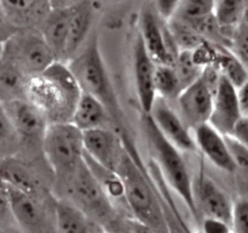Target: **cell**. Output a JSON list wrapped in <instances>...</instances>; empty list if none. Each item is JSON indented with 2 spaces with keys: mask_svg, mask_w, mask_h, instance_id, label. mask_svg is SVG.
Listing matches in <instances>:
<instances>
[{
  "mask_svg": "<svg viewBox=\"0 0 248 233\" xmlns=\"http://www.w3.org/2000/svg\"><path fill=\"white\" fill-rule=\"evenodd\" d=\"M248 26L247 17L241 21V23L234 29L229 39V49L242 63L247 66L248 61Z\"/></svg>",
  "mask_w": 248,
  "mask_h": 233,
  "instance_id": "cell-31",
  "label": "cell"
},
{
  "mask_svg": "<svg viewBox=\"0 0 248 233\" xmlns=\"http://www.w3.org/2000/svg\"><path fill=\"white\" fill-rule=\"evenodd\" d=\"M215 0H181L172 17L199 29L213 17Z\"/></svg>",
  "mask_w": 248,
  "mask_h": 233,
  "instance_id": "cell-27",
  "label": "cell"
},
{
  "mask_svg": "<svg viewBox=\"0 0 248 233\" xmlns=\"http://www.w3.org/2000/svg\"><path fill=\"white\" fill-rule=\"evenodd\" d=\"M181 0H154L155 10L164 21L171 18Z\"/></svg>",
  "mask_w": 248,
  "mask_h": 233,
  "instance_id": "cell-36",
  "label": "cell"
},
{
  "mask_svg": "<svg viewBox=\"0 0 248 233\" xmlns=\"http://www.w3.org/2000/svg\"><path fill=\"white\" fill-rule=\"evenodd\" d=\"M16 31V27H14L9 21H7L4 12H2L1 7H0V43H4V41L6 40L10 35H12Z\"/></svg>",
  "mask_w": 248,
  "mask_h": 233,
  "instance_id": "cell-40",
  "label": "cell"
},
{
  "mask_svg": "<svg viewBox=\"0 0 248 233\" xmlns=\"http://www.w3.org/2000/svg\"><path fill=\"white\" fill-rule=\"evenodd\" d=\"M29 78L14 63L0 56V102L9 103L26 99Z\"/></svg>",
  "mask_w": 248,
  "mask_h": 233,
  "instance_id": "cell-25",
  "label": "cell"
},
{
  "mask_svg": "<svg viewBox=\"0 0 248 233\" xmlns=\"http://www.w3.org/2000/svg\"><path fill=\"white\" fill-rule=\"evenodd\" d=\"M193 133L196 148L216 167L225 172L236 171V165L230 154L224 135L216 130L210 123L196 126Z\"/></svg>",
  "mask_w": 248,
  "mask_h": 233,
  "instance_id": "cell-17",
  "label": "cell"
},
{
  "mask_svg": "<svg viewBox=\"0 0 248 233\" xmlns=\"http://www.w3.org/2000/svg\"><path fill=\"white\" fill-rule=\"evenodd\" d=\"M219 75L215 66H207L203 68L200 77L184 87L176 99L178 106L177 113L191 130L201 124L208 123L212 111L213 92Z\"/></svg>",
  "mask_w": 248,
  "mask_h": 233,
  "instance_id": "cell-8",
  "label": "cell"
},
{
  "mask_svg": "<svg viewBox=\"0 0 248 233\" xmlns=\"http://www.w3.org/2000/svg\"><path fill=\"white\" fill-rule=\"evenodd\" d=\"M230 137L235 138V140L240 141V142L245 143L247 145V141H248V119L247 116H242L235 126L232 128V133H230Z\"/></svg>",
  "mask_w": 248,
  "mask_h": 233,
  "instance_id": "cell-37",
  "label": "cell"
},
{
  "mask_svg": "<svg viewBox=\"0 0 248 233\" xmlns=\"http://www.w3.org/2000/svg\"><path fill=\"white\" fill-rule=\"evenodd\" d=\"M225 140H227V145L228 148H229L230 154H232V160H234L235 165H236V169L246 171L248 166L247 145L230 137V136H225Z\"/></svg>",
  "mask_w": 248,
  "mask_h": 233,
  "instance_id": "cell-34",
  "label": "cell"
},
{
  "mask_svg": "<svg viewBox=\"0 0 248 233\" xmlns=\"http://www.w3.org/2000/svg\"><path fill=\"white\" fill-rule=\"evenodd\" d=\"M72 121L79 130L86 131L98 128H111L113 119L102 102L81 92L72 116Z\"/></svg>",
  "mask_w": 248,
  "mask_h": 233,
  "instance_id": "cell-23",
  "label": "cell"
},
{
  "mask_svg": "<svg viewBox=\"0 0 248 233\" xmlns=\"http://www.w3.org/2000/svg\"><path fill=\"white\" fill-rule=\"evenodd\" d=\"M53 222L56 233H101L104 231L98 222L67 199H58L55 203Z\"/></svg>",
  "mask_w": 248,
  "mask_h": 233,
  "instance_id": "cell-20",
  "label": "cell"
},
{
  "mask_svg": "<svg viewBox=\"0 0 248 233\" xmlns=\"http://www.w3.org/2000/svg\"><path fill=\"white\" fill-rule=\"evenodd\" d=\"M82 143L87 157L113 171H116L126 150L121 133L114 128L82 131Z\"/></svg>",
  "mask_w": 248,
  "mask_h": 233,
  "instance_id": "cell-11",
  "label": "cell"
},
{
  "mask_svg": "<svg viewBox=\"0 0 248 233\" xmlns=\"http://www.w3.org/2000/svg\"><path fill=\"white\" fill-rule=\"evenodd\" d=\"M142 126L153 154V162L162 179L186 204L195 218L199 217L193 197V177L182 157V152L164 137L149 114H143Z\"/></svg>",
  "mask_w": 248,
  "mask_h": 233,
  "instance_id": "cell-4",
  "label": "cell"
},
{
  "mask_svg": "<svg viewBox=\"0 0 248 233\" xmlns=\"http://www.w3.org/2000/svg\"><path fill=\"white\" fill-rule=\"evenodd\" d=\"M248 0H215L213 2V18L220 33L228 40L234 29L247 17Z\"/></svg>",
  "mask_w": 248,
  "mask_h": 233,
  "instance_id": "cell-24",
  "label": "cell"
},
{
  "mask_svg": "<svg viewBox=\"0 0 248 233\" xmlns=\"http://www.w3.org/2000/svg\"><path fill=\"white\" fill-rule=\"evenodd\" d=\"M121 136L126 150L115 172L123 182L124 201L131 210L133 220L167 231L160 199L147 166L130 138L124 133Z\"/></svg>",
  "mask_w": 248,
  "mask_h": 233,
  "instance_id": "cell-2",
  "label": "cell"
},
{
  "mask_svg": "<svg viewBox=\"0 0 248 233\" xmlns=\"http://www.w3.org/2000/svg\"><path fill=\"white\" fill-rule=\"evenodd\" d=\"M202 233H232V226L229 222L216 217L202 218Z\"/></svg>",
  "mask_w": 248,
  "mask_h": 233,
  "instance_id": "cell-35",
  "label": "cell"
},
{
  "mask_svg": "<svg viewBox=\"0 0 248 233\" xmlns=\"http://www.w3.org/2000/svg\"><path fill=\"white\" fill-rule=\"evenodd\" d=\"M155 66L156 63L148 55L140 36L137 35L133 44V75L136 92L143 114L150 113L157 97L154 85Z\"/></svg>",
  "mask_w": 248,
  "mask_h": 233,
  "instance_id": "cell-16",
  "label": "cell"
},
{
  "mask_svg": "<svg viewBox=\"0 0 248 233\" xmlns=\"http://www.w3.org/2000/svg\"><path fill=\"white\" fill-rule=\"evenodd\" d=\"M230 226L232 233H248V201L245 197L232 201Z\"/></svg>",
  "mask_w": 248,
  "mask_h": 233,
  "instance_id": "cell-33",
  "label": "cell"
},
{
  "mask_svg": "<svg viewBox=\"0 0 248 233\" xmlns=\"http://www.w3.org/2000/svg\"><path fill=\"white\" fill-rule=\"evenodd\" d=\"M67 188L68 199L70 203L81 209L86 215L99 225H108L114 218V205L86 163H80L79 166L63 180Z\"/></svg>",
  "mask_w": 248,
  "mask_h": 233,
  "instance_id": "cell-7",
  "label": "cell"
},
{
  "mask_svg": "<svg viewBox=\"0 0 248 233\" xmlns=\"http://www.w3.org/2000/svg\"><path fill=\"white\" fill-rule=\"evenodd\" d=\"M165 24H166L170 38L173 41L178 52L195 50L205 41V39L200 35V33L195 31L193 27L174 18V17H171L167 21H165Z\"/></svg>",
  "mask_w": 248,
  "mask_h": 233,
  "instance_id": "cell-28",
  "label": "cell"
},
{
  "mask_svg": "<svg viewBox=\"0 0 248 233\" xmlns=\"http://www.w3.org/2000/svg\"><path fill=\"white\" fill-rule=\"evenodd\" d=\"M79 1H81V0H50V4L52 9H57V7L70 6V5H74Z\"/></svg>",
  "mask_w": 248,
  "mask_h": 233,
  "instance_id": "cell-43",
  "label": "cell"
},
{
  "mask_svg": "<svg viewBox=\"0 0 248 233\" xmlns=\"http://www.w3.org/2000/svg\"><path fill=\"white\" fill-rule=\"evenodd\" d=\"M242 116H245L240 111L237 89L227 78L219 75L217 86L213 92L212 111L208 123L222 135L228 136Z\"/></svg>",
  "mask_w": 248,
  "mask_h": 233,
  "instance_id": "cell-15",
  "label": "cell"
},
{
  "mask_svg": "<svg viewBox=\"0 0 248 233\" xmlns=\"http://www.w3.org/2000/svg\"><path fill=\"white\" fill-rule=\"evenodd\" d=\"M1 48H2V43H0V55H1Z\"/></svg>",
  "mask_w": 248,
  "mask_h": 233,
  "instance_id": "cell-45",
  "label": "cell"
},
{
  "mask_svg": "<svg viewBox=\"0 0 248 233\" xmlns=\"http://www.w3.org/2000/svg\"><path fill=\"white\" fill-rule=\"evenodd\" d=\"M173 68L181 80L182 86L186 87L189 84L198 79L202 73L203 68L195 62L191 51H181L176 56L173 62Z\"/></svg>",
  "mask_w": 248,
  "mask_h": 233,
  "instance_id": "cell-30",
  "label": "cell"
},
{
  "mask_svg": "<svg viewBox=\"0 0 248 233\" xmlns=\"http://www.w3.org/2000/svg\"><path fill=\"white\" fill-rule=\"evenodd\" d=\"M18 145L14 126L9 118L4 103L0 102V152L9 150Z\"/></svg>",
  "mask_w": 248,
  "mask_h": 233,
  "instance_id": "cell-32",
  "label": "cell"
},
{
  "mask_svg": "<svg viewBox=\"0 0 248 233\" xmlns=\"http://www.w3.org/2000/svg\"><path fill=\"white\" fill-rule=\"evenodd\" d=\"M148 55L156 65H173L178 50L170 38L166 24L160 22L152 9H143L140 17V33Z\"/></svg>",
  "mask_w": 248,
  "mask_h": 233,
  "instance_id": "cell-9",
  "label": "cell"
},
{
  "mask_svg": "<svg viewBox=\"0 0 248 233\" xmlns=\"http://www.w3.org/2000/svg\"><path fill=\"white\" fill-rule=\"evenodd\" d=\"M248 85L245 84L242 86L237 87V101L241 113L245 116H248Z\"/></svg>",
  "mask_w": 248,
  "mask_h": 233,
  "instance_id": "cell-41",
  "label": "cell"
},
{
  "mask_svg": "<svg viewBox=\"0 0 248 233\" xmlns=\"http://www.w3.org/2000/svg\"><path fill=\"white\" fill-rule=\"evenodd\" d=\"M111 1H121V0H111Z\"/></svg>",
  "mask_w": 248,
  "mask_h": 233,
  "instance_id": "cell-47",
  "label": "cell"
},
{
  "mask_svg": "<svg viewBox=\"0 0 248 233\" xmlns=\"http://www.w3.org/2000/svg\"><path fill=\"white\" fill-rule=\"evenodd\" d=\"M193 197L198 214L230 223L232 200L202 169L193 179Z\"/></svg>",
  "mask_w": 248,
  "mask_h": 233,
  "instance_id": "cell-13",
  "label": "cell"
},
{
  "mask_svg": "<svg viewBox=\"0 0 248 233\" xmlns=\"http://www.w3.org/2000/svg\"><path fill=\"white\" fill-rule=\"evenodd\" d=\"M81 90L67 63L55 61L28 79L26 99L45 116L48 124L72 120Z\"/></svg>",
  "mask_w": 248,
  "mask_h": 233,
  "instance_id": "cell-1",
  "label": "cell"
},
{
  "mask_svg": "<svg viewBox=\"0 0 248 233\" xmlns=\"http://www.w3.org/2000/svg\"><path fill=\"white\" fill-rule=\"evenodd\" d=\"M0 233H9V232H7V231H5V230H2V228H0Z\"/></svg>",
  "mask_w": 248,
  "mask_h": 233,
  "instance_id": "cell-44",
  "label": "cell"
},
{
  "mask_svg": "<svg viewBox=\"0 0 248 233\" xmlns=\"http://www.w3.org/2000/svg\"></svg>",
  "mask_w": 248,
  "mask_h": 233,
  "instance_id": "cell-48",
  "label": "cell"
},
{
  "mask_svg": "<svg viewBox=\"0 0 248 233\" xmlns=\"http://www.w3.org/2000/svg\"><path fill=\"white\" fill-rule=\"evenodd\" d=\"M213 66L217 68L219 74L227 78L236 89L247 84V66L225 46L217 45Z\"/></svg>",
  "mask_w": 248,
  "mask_h": 233,
  "instance_id": "cell-26",
  "label": "cell"
},
{
  "mask_svg": "<svg viewBox=\"0 0 248 233\" xmlns=\"http://www.w3.org/2000/svg\"><path fill=\"white\" fill-rule=\"evenodd\" d=\"M72 6L51 9L38 29L50 46L56 61L64 62L65 46H67L68 32H69ZM65 63V62H64Z\"/></svg>",
  "mask_w": 248,
  "mask_h": 233,
  "instance_id": "cell-19",
  "label": "cell"
},
{
  "mask_svg": "<svg viewBox=\"0 0 248 233\" xmlns=\"http://www.w3.org/2000/svg\"><path fill=\"white\" fill-rule=\"evenodd\" d=\"M154 85L156 96L167 102L176 101L178 95L183 90L178 75L171 65L155 66Z\"/></svg>",
  "mask_w": 248,
  "mask_h": 233,
  "instance_id": "cell-29",
  "label": "cell"
},
{
  "mask_svg": "<svg viewBox=\"0 0 248 233\" xmlns=\"http://www.w3.org/2000/svg\"><path fill=\"white\" fill-rule=\"evenodd\" d=\"M0 179L14 188L40 198L43 187L28 166L12 155L0 157Z\"/></svg>",
  "mask_w": 248,
  "mask_h": 233,
  "instance_id": "cell-22",
  "label": "cell"
},
{
  "mask_svg": "<svg viewBox=\"0 0 248 233\" xmlns=\"http://www.w3.org/2000/svg\"><path fill=\"white\" fill-rule=\"evenodd\" d=\"M4 106L18 143L41 148L44 133L48 125L45 116L27 99L16 100Z\"/></svg>",
  "mask_w": 248,
  "mask_h": 233,
  "instance_id": "cell-12",
  "label": "cell"
},
{
  "mask_svg": "<svg viewBox=\"0 0 248 233\" xmlns=\"http://www.w3.org/2000/svg\"><path fill=\"white\" fill-rule=\"evenodd\" d=\"M10 213L24 233H56L40 198L7 186Z\"/></svg>",
  "mask_w": 248,
  "mask_h": 233,
  "instance_id": "cell-10",
  "label": "cell"
},
{
  "mask_svg": "<svg viewBox=\"0 0 248 233\" xmlns=\"http://www.w3.org/2000/svg\"><path fill=\"white\" fill-rule=\"evenodd\" d=\"M101 233H111V232H109V231H106V230H104L103 232H101Z\"/></svg>",
  "mask_w": 248,
  "mask_h": 233,
  "instance_id": "cell-46",
  "label": "cell"
},
{
  "mask_svg": "<svg viewBox=\"0 0 248 233\" xmlns=\"http://www.w3.org/2000/svg\"><path fill=\"white\" fill-rule=\"evenodd\" d=\"M0 7L17 29L38 28L52 9L50 0H0Z\"/></svg>",
  "mask_w": 248,
  "mask_h": 233,
  "instance_id": "cell-18",
  "label": "cell"
},
{
  "mask_svg": "<svg viewBox=\"0 0 248 233\" xmlns=\"http://www.w3.org/2000/svg\"><path fill=\"white\" fill-rule=\"evenodd\" d=\"M92 21H93V9L90 0H81L73 5L67 46H65V63L79 52L85 41L87 40L90 36Z\"/></svg>",
  "mask_w": 248,
  "mask_h": 233,
  "instance_id": "cell-21",
  "label": "cell"
},
{
  "mask_svg": "<svg viewBox=\"0 0 248 233\" xmlns=\"http://www.w3.org/2000/svg\"><path fill=\"white\" fill-rule=\"evenodd\" d=\"M0 56L14 63L28 78L41 73L56 61L38 28L17 29L2 43Z\"/></svg>",
  "mask_w": 248,
  "mask_h": 233,
  "instance_id": "cell-6",
  "label": "cell"
},
{
  "mask_svg": "<svg viewBox=\"0 0 248 233\" xmlns=\"http://www.w3.org/2000/svg\"><path fill=\"white\" fill-rule=\"evenodd\" d=\"M128 226H130L132 233H167V231L160 230V228L153 227V226L145 225V223L140 222L136 220H127Z\"/></svg>",
  "mask_w": 248,
  "mask_h": 233,
  "instance_id": "cell-39",
  "label": "cell"
},
{
  "mask_svg": "<svg viewBox=\"0 0 248 233\" xmlns=\"http://www.w3.org/2000/svg\"><path fill=\"white\" fill-rule=\"evenodd\" d=\"M41 150L53 174L63 181L82 162V131L72 121L48 124L41 142Z\"/></svg>",
  "mask_w": 248,
  "mask_h": 233,
  "instance_id": "cell-5",
  "label": "cell"
},
{
  "mask_svg": "<svg viewBox=\"0 0 248 233\" xmlns=\"http://www.w3.org/2000/svg\"><path fill=\"white\" fill-rule=\"evenodd\" d=\"M9 216H11V213H10L7 184L0 179V220H5Z\"/></svg>",
  "mask_w": 248,
  "mask_h": 233,
  "instance_id": "cell-38",
  "label": "cell"
},
{
  "mask_svg": "<svg viewBox=\"0 0 248 233\" xmlns=\"http://www.w3.org/2000/svg\"><path fill=\"white\" fill-rule=\"evenodd\" d=\"M81 92L103 103L113 123L120 121L121 109L115 89L102 56L97 35H90L79 52L67 62Z\"/></svg>",
  "mask_w": 248,
  "mask_h": 233,
  "instance_id": "cell-3",
  "label": "cell"
},
{
  "mask_svg": "<svg viewBox=\"0 0 248 233\" xmlns=\"http://www.w3.org/2000/svg\"><path fill=\"white\" fill-rule=\"evenodd\" d=\"M149 116L164 137L170 141L174 147L178 148L182 153L198 150L193 130L170 106V102L156 97Z\"/></svg>",
  "mask_w": 248,
  "mask_h": 233,
  "instance_id": "cell-14",
  "label": "cell"
},
{
  "mask_svg": "<svg viewBox=\"0 0 248 233\" xmlns=\"http://www.w3.org/2000/svg\"><path fill=\"white\" fill-rule=\"evenodd\" d=\"M108 225L109 228H110L109 232L111 233H132L127 221L126 222H121V221L116 220V218H113Z\"/></svg>",
  "mask_w": 248,
  "mask_h": 233,
  "instance_id": "cell-42",
  "label": "cell"
}]
</instances>
